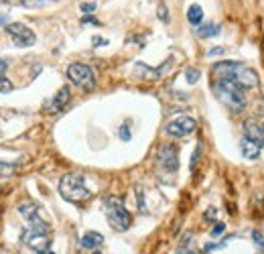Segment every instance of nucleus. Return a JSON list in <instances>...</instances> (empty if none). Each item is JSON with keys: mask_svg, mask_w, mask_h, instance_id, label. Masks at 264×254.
<instances>
[{"mask_svg": "<svg viewBox=\"0 0 264 254\" xmlns=\"http://www.w3.org/2000/svg\"><path fill=\"white\" fill-rule=\"evenodd\" d=\"M158 163L169 173H175L179 169V159H177V148L173 144H163L158 148Z\"/></svg>", "mask_w": 264, "mask_h": 254, "instance_id": "9d476101", "label": "nucleus"}, {"mask_svg": "<svg viewBox=\"0 0 264 254\" xmlns=\"http://www.w3.org/2000/svg\"><path fill=\"white\" fill-rule=\"evenodd\" d=\"M79 9H81V13L92 15V13L96 11V3H81V5H79Z\"/></svg>", "mask_w": 264, "mask_h": 254, "instance_id": "b1692460", "label": "nucleus"}, {"mask_svg": "<svg viewBox=\"0 0 264 254\" xmlns=\"http://www.w3.org/2000/svg\"><path fill=\"white\" fill-rule=\"evenodd\" d=\"M199 75H201V73H199V69H195V67H187V69H185V77H187L189 83H197V81H199Z\"/></svg>", "mask_w": 264, "mask_h": 254, "instance_id": "aec40b11", "label": "nucleus"}, {"mask_svg": "<svg viewBox=\"0 0 264 254\" xmlns=\"http://www.w3.org/2000/svg\"><path fill=\"white\" fill-rule=\"evenodd\" d=\"M120 138H122V140H130V128H128L126 124L120 128Z\"/></svg>", "mask_w": 264, "mask_h": 254, "instance_id": "bb28decb", "label": "nucleus"}, {"mask_svg": "<svg viewBox=\"0 0 264 254\" xmlns=\"http://www.w3.org/2000/svg\"><path fill=\"white\" fill-rule=\"evenodd\" d=\"M0 25H5V27L9 25V23H7V17H3V15H0Z\"/></svg>", "mask_w": 264, "mask_h": 254, "instance_id": "2f4dec72", "label": "nucleus"}, {"mask_svg": "<svg viewBox=\"0 0 264 254\" xmlns=\"http://www.w3.org/2000/svg\"><path fill=\"white\" fill-rule=\"evenodd\" d=\"M201 152H203V144L199 142V144L195 146V150H193V155H191V163H189V169H191V171H195V169H197V163H199Z\"/></svg>", "mask_w": 264, "mask_h": 254, "instance_id": "a211bd4d", "label": "nucleus"}, {"mask_svg": "<svg viewBox=\"0 0 264 254\" xmlns=\"http://www.w3.org/2000/svg\"><path fill=\"white\" fill-rule=\"evenodd\" d=\"M108 41L106 39H102V37H94V47H102V45H106Z\"/></svg>", "mask_w": 264, "mask_h": 254, "instance_id": "c85d7f7f", "label": "nucleus"}, {"mask_svg": "<svg viewBox=\"0 0 264 254\" xmlns=\"http://www.w3.org/2000/svg\"><path fill=\"white\" fill-rule=\"evenodd\" d=\"M7 69H9V61L7 59H0V77L7 73Z\"/></svg>", "mask_w": 264, "mask_h": 254, "instance_id": "cd10ccee", "label": "nucleus"}, {"mask_svg": "<svg viewBox=\"0 0 264 254\" xmlns=\"http://www.w3.org/2000/svg\"><path fill=\"white\" fill-rule=\"evenodd\" d=\"M13 90H15V86H13V81L7 75L0 77V94H11Z\"/></svg>", "mask_w": 264, "mask_h": 254, "instance_id": "6ab92c4d", "label": "nucleus"}, {"mask_svg": "<svg viewBox=\"0 0 264 254\" xmlns=\"http://www.w3.org/2000/svg\"><path fill=\"white\" fill-rule=\"evenodd\" d=\"M102 242H104V236L100 232H85L79 240V246L85 250H94V248L102 246Z\"/></svg>", "mask_w": 264, "mask_h": 254, "instance_id": "2eb2a0df", "label": "nucleus"}, {"mask_svg": "<svg viewBox=\"0 0 264 254\" xmlns=\"http://www.w3.org/2000/svg\"><path fill=\"white\" fill-rule=\"evenodd\" d=\"M23 242L31 248V250H35V252H45V250H49V246H51V238H49V232H43V230H37V228H27L25 232H23Z\"/></svg>", "mask_w": 264, "mask_h": 254, "instance_id": "0eeeda50", "label": "nucleus"}, {"mask_svg": "<svg viewBox=\"0 0 264 254\" xmlns=\"http://www.w3.org/2000/svg\"><path fill=\"white\" fill-rule=\"evenodd\" d=\"M207 55H209V57H214V55H224V47H214V49H209Z\"/></svg>", "mask_w": 264, "mask_h": 254, "instance_id": "a878e982", "label": "nucleus"}, {"mask_svg": "<svg viewBox=\"0 0 264 254\" xmlns=\"http://www.w3.org/2000/svg\"><path fill=\"white\" fill-rule=\"evenodd\" d=\"M69 98H71V92H69V88H61L55 96H53L49 102H45V106H43V110L47 112V114H55V112H61L67 104H69Z\"/></svg>", "mask_w": 264, "mask_h": 254, "instance_id": "9b49d317", "label": "nucleus"}, {"mask_svg": "<svg viewBox=\"0 0 264 254\" xmlns=\"http://www.w3.org/2000/svg\"><path fill=\"white\" fill-rule=\"evenodd\" d=\"M59 195L69 203H83L92 197V191L85 185V179L77 173H67L59 181Z\"/></svg>", "mask_w": 264, "mask_h": 254, "instance_id": "f03ea898", "label": "nucleus"}, {"mask_svg": "<svg viewBox=\"0 0 264 254\" xmlns=\"http://www.w3.org/2000/svg\"><path fill=\"white\" fill-rule=\"evenodd\" d=\"M81 23H83V25H87V23H90V25H100V21H96V19H92V17H83Z\"/></svg>", "mask_w": 264, "mask_h": 254, "instance_id": "c756f323", "label": "nucleus"}, {"mask_svg": "<svg viewBox=\"0 0 264 254\" xmlns=\"http://www.w3.org/2000/svg\"><path fill=\"white\" fill-rule=\"evenodd\" d=\"M5 29L17 47H33L37 43V35L23 23H9Z\"/></svg>", "mask_w": 264, "mask_h": 254, "instance_id": "423d86ee", "label": "nucleus"}, {"mask_svg": "<svg viewBox=\"0 0 264 254\" xmlns=\"http://www.w3.org/2000/svg\"><path fill=\"white\" fill-rule=\"evenodd\" d=\"M252 240H254V244L258 246V250L264 254V236H262L260 232H256V230H254V232H252Z\"/></svg>", "mask_w": 264, "mask_h": 254, "instance_id": "4be33fe9", "label": "nucleus"}, {"mask_svg": "<svg viewBox=\"0 0 264 254\" xmlns=\"http://www.w3.org/2000/svg\"><path fill=\"white\" fill-rule=\"evenodd\" d=\"M158 19H161L163 23H169V15H167V7L161 3L158 5Z\"/></svg>", "mask_w": 264, "mask_h": 254, "instance_id": "393cba45", "label": "nucleus"}, {"mask_svg": "<svg viewBox=\"0 0 264 254\" xmlns=\"http://www.w3.org/2000/svg\"><path fill=\"white\" fill-rule=\"evenodd\" d=\"M224 230H226V224H224V222L216 224V226H214V230H211V238H218L220 234H224Z\"/></svg>", "mask_w": 264, "mask_h": 254, "instance_id": "5701e85b", "label": "nucleus"}, {"mask_svg": "<svg viewBox=\"0 0 264 254\" xmlns=\"http://www.w3.org/2000/svg\"><path fill=\"white\" fill-rule=\"evenodd\" d=\"M211 73H214L216 81H232L242 90H252L258 86V73L238 61H220L211 67Z\"/></svg>", "mask_w": 264, "mask_h": 254, "instance_id": "f257e3e1", "label": "nucleus"}, {"mask_svg": "<svg viewBox=\"0 0 264 254\" xmlns=\"http://www.w3.org/2000/svg\"><path fill=\"white\" fill-rule=\"evenodd\" d=\"M67 77L71 83H75L83 92H92L96 88V73L85 63H71L67 67Z\"/></svg>", "mask_w": 264, "mask_h": 254, "instance_id": "39448f33", "label": "nucleus"}, {"mask_svg": "<svg viewBox=\"0 0 264 254\" xmlns=\"http://www.w3.org/2000/svg\"><path fill=\"white\" fill-rule=\"evenodd\" d=\"M220 33H222V27H220V25H214V23L201 25V27L197 29V35H199L201 39H209V37H216V35H220Z\"/></svg>", "mask_w": 264, "mask_h": 254, "instance_id": "dca6fc26", "label": "nucleus"}, {"mask_svg": "<svg viewBox=\"0 0 264 254\" xmlns=\"http://www.w3.org/2000/svg\"><path fill=\"white\" fill-rule=\"evenodd\" d=\"M163 71H165V67H161V69H150V67L144 65V63H136V65H134V73H136L138 77H144V79H150V81L161 79V77H163Z\"/></svg>", "mask_w": 264, "mask_h": 254, "instance_id": "ddd939ff", "label": "nucleus"}, {"mask_svg": "<svg viewBox=\"0 0 264 254\" xmlns=\"http://www.w3.org/2000/svg\"><path fill=\"white\" fill-rule=\"evenodd\" d=\"M19 214L31 224V228H37V230H43V232H49V224L41 218V210L37 203L33 201H25V203H19Z\"/></svg>", "mask_w": 264, "mask_h": 254, "instance_id": "6e6552de", "label": "nucleus"}, {"mask_svg": "<svg viewBox=\"0 0 264 254\" xmlns=\"http://www.w3.org/2000/svg\"><path fill=\"white\" fill-rule=\"evenodd\" d=\"M195 128H197L195 118H191V116H177L175 120H171L165 126V132L169 136H173V138H183V136L191 134Z\"/></svg>", "mask_w": 264, "mask_h": 254, "instance_id": "1a4fd4ad", "label": "nucleus"}, {"mask_svg": "<svg viewBox=\"0 0 264 254\" xmlns=\"http://www.w3.org/2000/svg\"><path fill=\"white\" fill-rule=\"evenodd\" d=\"M214 216H216V210H214V208H211V210H209V212L205 214V218H209V220H211V218H214Z\"/></svg>", "mask_w": 264, "mask_h": 254, "instance_id": "7c9ffc66", "label": "nucleus"}, {"mask_svg": "<svg viewBox=\"0 0 264 254\" xmlns=\"http://www.w3.org/2000/svg\"><path fill=\"white\" fill-rule=\"evenodd\" d=\"M214 94L232 112H242L246 108V94L240 86L232 81H214Z\"/></svg>", "mask_w": 264, "mask_h": 254, "instance_id": "20e7f679", "label": "nucleus"}, {"mask_svg": "<svg viewBox=\"0 0 264 254\" xmlns=\"http://www.w3.org/2000/svg\"><path fill=\"white\" fill-rule=\"evenodd\" d=\"M244 136L250 138V140H254L262 148L264 146V124H258L254 120H246L244 122Z\"/></svg>", "mask_w": 264, "mask_h": 254, "instance_id": "f8f14e48", "label": "nucleus"}, {"mask_svg": "<svg viewBox=\"0 0 264 254\" xmlns=\"http://www.w3.org/2000/svg\"><path fill=\"white\" fill-rule=\"evenodd\" d=\"M104 212H106V218H108V224L116 232H126L132 226L130 212L126 210L124 201L120 197H116V195H110V197L104 199Z\"/></svg>", "mask_w": 264, "mask_h": 254, "instance_id": "7ed1b4c3", "label": "nucleus"}, {"mask_svg": "<svg viewBox=\"0 0 264 254\" xmlns=\"http://www.w3.org/2000/svg\"><path fill=\"white\" fill-rule=\"evenodd\" d=\"M187 21L191 25H195V27L201 25V21H203V9L199 5H191L189 11H187Z\"/></svg>", "mask_w": 264, "mask_h": 254, "instance_id": "f3484780", "label": "nucleus"}, {"mask_svg": "<svg viewBox=\"0 0 264 254\" xmlns=\"http://www.w3.org/2000/svg\"><path fill=\"white\" fill-rule=\"evenodd\" d=\"M21 3H23L25 7L35 9V7H43V5H49V3H57V0H21Z\"/></svg>", "mask_w": 264, "mask_h": 254, "instance_id": "412c9836", "label": "nucleus"}, {"mask_svg": "<svg viewBox=\"0 0 264 254\" xmlns=\"http://www.w3.org/2000/svg\"><path fill=\"white\" fill-rule=\"evenodd\" d=\"M240 150H242V155L246 159H250V161H254V159L260 157V144H256L254 140H250L246 136L240 140Z\"/></svg>", "mask_w": 264, "mask_h": 254, "instance_id": "4468645a", "label": "nucleus"}]
</instances>
